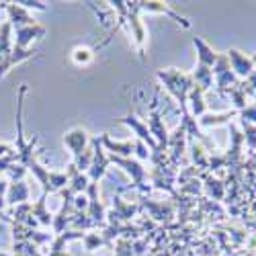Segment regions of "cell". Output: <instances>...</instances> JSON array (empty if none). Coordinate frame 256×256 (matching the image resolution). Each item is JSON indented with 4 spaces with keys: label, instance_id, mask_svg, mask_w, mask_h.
I'll list each match as a JSON object with an SVG mask.
<instances>
[{
    "label": "cell",
    "instance_id": "cell-1",
    "mask_svg": "<svg viewBox=\"0 0 256 256\" xmlns=\"http://www.w3.org/2000/svg\"><path fill=\"white\" fill-rule=\"evenodd\" d=\"M156 76L166 86V90L176 98V102L180 104V111L184 115L186 113V98H188L190 88H193V78H190V74H184L176 68H168V70H158Z\"/></svg>",
    "mask_w": 256,
    "mask_h": 256
},
{
    "label": "cell",
    "instance_id": "cell-2",
    "mask_svg": "<svg viewBox=\"0 0 256 256\" xmlns=\"http://www.w3.org/2000/svg\"><path fill=\"white\" fill-rule=\"evenodd\" d=\"M140 4L138 2H127V14L125 16H119V25H127L130 29V35L134 37V44L138 48V54L140 58L144 60L146 56V27L142 23V16H140Z\"/></svg>",
    "mask_w": 256,
    "mask_h": 256
},
{
    "label": "cell",
    "instance_id": "cell-3",
    "mask_svg": "<svg viewBox=\"0 0 256 256\" xmlns=\"http://www.w3.org/2000/svg\"><path fill=\"white\" fill-rule=\"evenodd\" d=\"M109 164H111V160H109V156L104 154V148L100 144V138H94L92 140V162H90V168H88L90 182H98L106 174V168H109Z\"/></svg>",
    "mask_w": 256,
    "mask_h": 256
},
{
    "label": "cell",
    "instance_id": "cell-4",
    "mask_svg": "<svg viewBox=\"0 0 256 256\" xmlns=\"http://www.w3.org/2000/svg\"><path fill=\"white\" fill-rule=\"evenodd\" d=\"M109 160L113 162V164H117L119 168H123L127 174L132 176V186H136V188H142V184L146 182V178H148V170L142 166V162H138V160H132V158H119V156H109Z\"/></svg>",
    "mask_w": 256,
    "mask_h": 256
},
{
    "label": "cell",
    "instance_id": "cell-5",
    "mask_svg": "<svg viewBox=\"0 0 256 256\" xmlns=\"http://www.w3.org/2000/svg\"><path fill=\"white\" fill-rule=\"evenodd\" d=\"M86 144H88V134L82 127H74L68 134H64V146L70 150L72 162H76L82 156V152L86 150Z\"/></svg>",
    "mask_w": 256,
    "mask_h": 256
},
{
    "label": "cell",
    "instance_id": "cell-6",
    "mask_svg": "<svg viewBox=\"0 0 256 256\" xmlns=\"http://www.w3.org/2000/svg\"><path fill=\"white\" fill-rule=\"evenodd\" d=\"M121 123L130 127V130H132V132L138 136V140H140V142H144L148 148H150L152 152L160 150V148H158V144H156V140H154V138H152V134H150V130H148V125H146L144 121H140V119H138L134 113L125 115V117L121 119ZM162 152H164V150H162Z\"/></svg>",
    "mask_w": 256,
    "mask_h": 256
},
{
    "label": "cell",
    "instance_id": "cell-7",
    "mask_svg": "<svg viewBox=\"0 0 256 256\" xmlns=\"http://www.w3.org/2000/svg\"><path fill=\"white\" fill-rule=\"evenodd\" d=\"M228 62H230V68L232 72L236 74V78H248L256 68L252 64V58H248L246 54H242L240 50H230L228 54Z\"/></svg>",
    "mask_w": 256,
    "mask_h": 256
},
{
    "label": "cell",
    "instance_id": "cell-8",
    "mask_svg": "<svg viewBox=\"0 0 256 256\" xmlns=\"http://www.w3.org/2000/svg\"><path fill=\"white\" fill-rule=\"evenodd\" d=\"M148 130H150V134H152V138L156 140V144H158L160 150H164V148L168 146L170 136H168L166 127H164L162 115L158 113V109H156L154 104H152V109H150V119H148Z\"/></svg>",
    "mask_w": 256,
    "mask_h": 256
},
{
    "label": "cell",
    "instance_id": "cell-9",
    "mask_svg": "<svg viewBox=\"0 0 256 256\" xmlns=\"http://www.w3.org/2000/svg\"><path fill=\"white\" fill-rule=\"evenodd\" d=\"M140 4V10L142 12H158V14H166L174 20V23H178L182 29H190V20L176 14L172 8H170L166 2H156V0H150V2H138Z\"/></svg>",
    "mask_w": 256,
    "mask_h": 256
},
{
    "label": "cell",
    "instance_id": "cell-10",
    "mask_svg": "<svg viewBox=\"0 0 256 256\" xmlns=\"http://www.w3.org/2000/svg\"><path fill=\"white\" fill-rule=\"evenodd\" d=\"M46 35V27L41 25H27V27H18L14 29V48L18 50H29V44L33 39H41Z\"/></svg>",
    "mask_w": 256,
    "mask_h": 256
},
{
    "label": "cell",
    "instance_id": "cell-11",
    "mask_svg": "<svg viewBox=\"0 0 256 256\" xmlns=\"http://www.w3.org/2000/svg\"><path fill=\"white\" fill-rule=\"evenodd\" d=\"M100 144L106 152H111V156H119V158H132L134 150H136V142L134 140H125V142H113L106 134L100 136Z\"/></svg>",
    "mask_w": 256,
    "mask_h": 256
},
{
    "label": "cell",
    "instance_id": "cell-12",
    "mask_svg": "<svg viewBox=\"0 0 256 256\" xmlns=\"http://www.w3.org/2000/svg\"><path fill=\"white\" fill-rule=\"evenodd\" d=\"M193 46L197 50V64H201V66H207V68L213 70V66H216L220 54L213 50L203 37H193Z\"/></svg>",
    "mask_w": 256,
    "mask_h": 256
},
{
    "label": "cell",
    "instance_id": "cell-13",
    "mask_svg": "<svg viewBox=\"0 0 256 256\" xmlns=\"http://www.w3.org/2000/svg\"><path fill=\"white\" fill-rule=\"evenodd\" d=\"M86 190H88V207H86V211H88L90 222L96 226V224H100L104 220V207H102V203L98 199V184L90 182Z\"/></svg>",
    "mask_w": 256,
    "mask_h": 256
},
{
    "label": "cell",
    "instance_id": "cell-14",
    "mask_svg": "<svg viewBox=\"0 0 256 256\" xmlns=\"http://www.w3.org/2000/svg\"><path fill=\"white\" fill-rule=\"evenodd\" d=\"M6 12H8V23L14 25V29H18V27H27V25H35V18L29 14L27 8H23L18 2H10V4H6Z\"/></svg>",
    "mask_w": 256,
    "mask_h": 256
},
{
    "label": "cell",
    "instance_id": "cell-15",
    "mask_svg": "<svg viewBox=\"0 0 256 256\" xmlns=\"http://www.w3.org/2000/svg\"><path fill=\"white\" fill-rule=\"evenodd\" d=\"M27 199H29V186H27L23 180L10 182V184H8L6 197H4L6 203H10V205H20V203H25Z\"/></svg>",
    "mask_w": 256,
    "mask_h": 256
},
{
    "label": "cell",
    "instance_id": "cell-16",
    "mask_svg": "<svg viewBox=\"0 0 256 256\" xmlns=\"http://www.w3.org/2000/svg\"><path fill=\"white\" fill-rule=\"evenodd\" d=\"M190 78H193V86L201 88L203 92L213 86V70L207 66H201V64H197V68L190 74Z\"/></svg>",
    "mask_w": 256,
    "mask_h": 256
},
{
    "label": "cell",
    "instance_id": "cell-17",
    "mask_svg": "<svg viewBox=\"0 0 256 256\" xmlns=\"http://www.w3.org/2000/svg\"><path fill=\"white\" fill-rule=\"evenodd\" d=\"M186 104L190 106V117H203L205 115V102H203V90L201 88H197V86H193L190 88V92H188V98H186Z\"/></svg>",
    "mask_w": 256,
    "mask_h": 256
},
{
    "label": "cell",
    "instance_id": "cell-18",
    "mask_svg": "<svg viewBox=\"0 0 256 256\" xmlns=\"http://www.w3.org/2000/svg\"><path fill=\"white\" fill-rule=\"evenodd\" d=\"M238 111H226V113H205L201 119H199V125L201 127H216V125H222V123H228L232 117H236Z\"/></svg>",
    "mask_w": 256,
    "mask_h": 256
},
{
    "label": "cell",
    "instance_id": "cell-19",
    "mask_svg": "<svg viewBox=\"0 0 256 256\" xmlns=\"http://www.w3.org/2000/svg\"><path fill=\"white\" fill-rule=\"evenodd\" d=\"M46 199H48V195L44 193L35 205H31V216L33 218H39L44 226H50V224H54V216L46 209Z\"/></svg>",
    "mask_w": 256,
    "mask_h": 256
},
{
    "label": "cell",
    "instance_id": "cell-20",
    "mask_svg": "<svg viewBox=\"0 0 256 256\" xmlns=\"http://www.w3.org/2000/svg\"><path fill=\"white\" fill-rule=\"evenodd\" d=\"M92 58H94V54L88 48H76L72 52V62L76 64V66H86V64L92 62Z\"/></svg>",
    "mask_w": 256,
    "mask_h": 256
},
{
    "label": "cell",
    "instance_id": "cell-21",
    "mask_svg": "<svg viewBox=\"0 0 256 256\" xmlns=\"http://www.w3.org/2000/svg\"><path fill=\"white\" fill-rule=\"evenodd\" d=\"M242 130H244V140H246L248 148L250 150H256V125L248 123V121H242Z\"/></svg>",
    "mask_w": 256,
    "mask_h": 256
},
{
    "label": "cell",
    "instance_id": "cell-22",
    "mask_svg": "<svg viewBox=\"0 0 256 256\" xmlns=\"http://www.w3.org/2000/svg\"><path fill=\"white\" fill-rule=\"evenodd\" d=\"M230 92V96H232V100H234V104H236V109L238 111H242V109H246V92L240 88V86H234V88H230L228 90Z\"/></svg>",
    "mask_w": 256,
    "mask_h": 256
},
{
    "label": "cell",
    "instance_id": "cell-23",
    "mask_svg": "<svg viewBox=\"0 0 256 256\" xmlns=\"http://www.w3.org/2000/svg\"><path fill=\"white\" fill-rule=\"evenodd\" d=\"M207 193L213 195L216 199H224V184L218 178H209L207 180Z\"/></svg>",
    "mask_w": 256,
    "mask_h": 256
},
{
    "label": "cell",
    "instance_id": "cell-24",
    "mask_svg": "<svg viewBox=\"0 0 256 256\" xmlns=\"http://www.w3.org/2000/svg\"><path fill=\"white\" fill-rule=\"evenodd\" d=\"M100 244H102V238L98 234H84V246H86V250H94Z\"/></svg>",
    "mask_w": 256,
    "mask_h": 256
},
{
    "label": "cell",
    "instance_id": "cell-25",
    "mask_svg": "<svg viewBox=\"0 0 256 256\" xmlns=\"http://www.w3.org/2000/svg\"><path fill=\"white\" fill-rule=\"evenodd\" d=\"M136 154H138L140 160H150L152 158L150 148H148L144 142H140V140H136Z\"/></svg>",
    "mask_w": 256,
    "mask_h": 256
},
{
    "label": "cell",
    "instance_id": "cell-26",
    "mask_svg": "<svg viewBox=\"0 0 256 256\" xmlns=\"http://www.w3.org/2000/svg\"><path fill=\"white\" fill-rule=\"evenodd\" d=\"M240 119L256 125V104H248L246 109H242V111H240Z\"/></svg>",
    "mask_w": 256,
    "mask_h": 256
},
{
    "label": "cell",
    "instance_id": "cell-27",
    "mask_svg": "<svg viewBox=\"0 0 256 256\" xmlns=\"http://www.w3.org/2000/svg\"><path fill=\"white\" fill-rule=\"evenodd\" d=\"M132 250H134V246H132L130 242H123V240H121V242L117 244L115 254H117V256H134V252H132Z\"/></svg>",
    "mask_w": 256,
    "mask_h": 256
},
{
    "label": "cell",
    "instance_id": "cell-28",
    "mask_svg": "<svg viewBox=\"0 0 256 256\" xmlns=\"http://www.w3.org/2000/svg\"><path fill=\"white\" fill-rule=\"evenodd\" d=\"M20 6H23V8H35V10H48V6H46V2H37V0H33V2H31V0H27V2H18Z\"/></svg>",
    "mask_w": 256,
    "mask_h": 256
},
{
    "label": "cell",
    "instance_id": "cell-29",
    "mask_svg": "<svg viewBox=\"0 0 256 256\" xmlns=\"http://www.w3.org/2000/svg\"><path fill=\"white\" fill-rule=\"evenodd\" d=\"M252 64H254V68H256V54L252 56Z\"/></svg>",
    "mask_w": 256,
    "mask_h": 256
},
{
    "label": "cell",
    "instance_id": "cell-30",
    "mask_svg": "<svg viewBox=\"0 0 256 256\" xmlns=\"http://www.w3.org/2000/svg\"><path fill=\"white\" fill-rule=\"evenodd\" d=\"M0 256H10V254L8 252H0Z\"/></svg>",
    "mask_w": 256,
    "mask_h": 256
}]
</instances>
